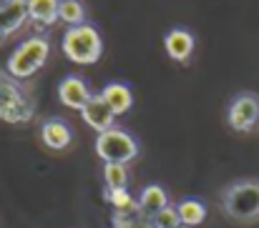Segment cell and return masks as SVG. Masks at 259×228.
<instances>
[{"instance_id": "obj_1", "label": "cell", "mask_w": 259, "mask_h": 228, "mask_svg": "<svg viewBox=\"0 0 259 228\" xmlns=\"http://www.w3.org/2000/svg\"><path fill=\"white\" fill-rule=\"evenodd\" d=\"M35 113L33 95L20 85L18 78L0 71V121L5 123H28Z\"/></svg>"}, {"instance_id": "obj_2", "label": "cell", "mask_w": 259, "mask_h": 228, "mask_svg": "<svg viewBox=\"0 0 259 228\" xmlns=\"http://www.w3.org/2000/svg\"><path fill=\"white\" fill-rule=\"evenodd\" d=\"M61 48H63V55L71 61V63H78V66H93L101 61L103 55V38L101 33L93 28V25H76V28H68L63 33V40H61Z\"/></svg>"}, {"instance_id": "obj_3", "label": "cell", "mask_w": 259, "mask_h": 228, "mask_svg": "<svg viewBox=\"0 0 259 228\" xmlns=\"http://www.w3.org/2000/svg\"><path fill=\"white\" fill-rule=\"evenodd\" d=\"M48 55H51V40L46 35H30L10 53L5 71L18 80H25L46 66Z\"/></svg>"}, {"instance_id": "obj_4", "label": "cell", "mask_w": 259, "mask_h": 228, "mask_svg": "<svg viewBox=\"0 0 259 228\" xmlns=\"http://www.w3.org/2000/svg\"><path fill=\"white\" fill-rule=\"evenodd\" d=\"M222 208L229 218L249 223L259 218V181H237L222 196Z\"/></svg>"}, {"instance_id": "obj_5", "label": "cell", "mask_w": 259, "mask_h": 228, "mask_svg": "<svg viewBox=\"0 0 259 228\" xmlns=\"http://www.w3.org/2000/svg\"><path fill=\"white\" fill-rule=\"evenodd\" d=\"M96 153L101 160L106 163H131L136 155H139V143L131 133H126L123 128H111L106 133H98L96 138Z\"/></svg>"}, {"instance_id": "obj_6", "label": "cell", "mask_w": 259, "mask_h": 228, "mask_svg": "<svg viewBox=\"0 0 259 228\" xmlns=\"http://www.w3.org/2000/svg\"><path fill=\"white\" fill-rule=\"evenodd\" d=\"M227 121L237 133H252L259 128V95L254 93H239L229 110H227Z\"/></svg>"}, {"instance_id": "obj_7", "label": "cell", "mask_w": 259, "mask_h": 228, "mask_svg": "<svg viewBox=\"0 0 259 228\" xmlns=\"http://www.w3.org/2000/svg\"><path fill=\"white\" fill-rule=\"evenodd\" d=\"M58 98H61V103H63L66 108H71V110H83L86 103L93 98V93L88 90V85L78 76H68V78H63L61 85H58Z\"/></svg>"}, {"instance_id": "obj_8", "label": "cell", "mask_w": 259, "mask_h": 228, "mask_svg": "<svg viewBox=\"0 0 259 228\" xmlns=\"http://www.w3.org/2000/svg\"><path fill=\"white\" fill-rule=\"evenodd\" d=\"M81 116H83L86 126H91L96 133H106V131H111V128H113V121H116V113L106 105V100L101 98V93L93 95V98L88 100L86 108L81 110Z\"/></svg>"}, {"instance_id": "obj_9", "label": "cell", "mask_w": 259, "mask_h": 228, "mask_svg": "<svg viewBox=\"0 0 259 228\" xmlns=\"http://www.w3.org/2000/svg\"><path fill=\"white\" fill-rule=\"evenodd\" d=\"M40 138H43V146L46 148H51V151H66L71 146V141H73V131H71V126L63 118H48L40 126Z\"/></svg>"}, {"instance_id": "obj_10", "label": "cell", "mask_w": 259, "mask_h": 228, "mask_svg": "<svg viewBox=\"0 0 259 228\" xmlns=\"http://www.w3.org/2000/svg\"><path fill=\"white\" fill-rule=\"evenodd\" d=\"M28 23V0H10L0 5V40Z\"/></svg>"}, {"instance_id": "obj_11", "label": "cell", "mask_w": 259, "mask_h": 228, "mask_svg": "<svg viewBox=\"0 0 259 228\" xmlns=\"http://www.w3.org/2000/svg\"><path fill=\"white\" fill-rule=\"evenodd\" d=\"M164 48H166L169 58L179 61V63H186L194 53V35L184 28H174L164 38Z\"/></svg>"}, {"instance_id": "obj_12", "label": "cell", "mask_w": 259, "mask_h": 228, "mask_svg": "<svg viewBox=\"0 0 259 228\" xmlns=\"http://www.w3.org/2000/svg\"><path fill=\"white\" fill-rule=\"evenodd\" d=\"M101 98L106 100V105H108L116 116L128 113L131 105H134V93H131V88L123 85V83H108V85L101 90Z\"/></svg>"}, {"instance_id": "obj_13", "label": "cell", "mask_w": 259, "mask_h": 228, "mask_svg": "<svg viewBox=\"0 0 259 228\" xmlns=\"http://www.w3.org/2000/svg\"><path fill=\"white\" fill-rule=\"evenodd\" d=\"M166 206H169V196H166V191H164L161 186H156V183L146 186V188L141 191V196H139V211H141L149 221H151L156 213H161Z\"/></svg>"}, {"instance_id": "obj_14", "label": "cell", "mask_w": 259, "mask_h": 228, "mask_svg": "<svg viewBox=\"0 0 259 228\" xmlns=\"http://www.w3.org/2000/svg\"><path fill=\"white\" fill-rule=\"evenodd\" d=\"M58 5L61 0H28V20L38 28H51L58 20Z\"/></svg>"}, {"instance_id": "obj_15", "label": "cell", "mask_w": 259, "mask_h": 228, "mask_svg": "<svg viewBox=\"0 0 259 228\" xmlns=\"http://www.w3.org/2000/svg\"><path fill=\"white\" fill-rule=\"evenodd\" d=\"M176 211H179L181 226H186V228L199 226V223H204V218H206V206H204L201 201H196V198H184V201L176 206Z\"/></svg>"}, {"instance_id": "obj_16", "label": "cell", "mask_w": 259, "mask_h": 228, "mask_svg": "<svg viewBox=\"0 0 259 228\" xmlns=\"http://www.w3.org/2000/svg\"><path fill=\"white\" fill-rule=\"evenodd\" d=\"M58 20H63L68 28L83 25L86 23V8L81 0H61L58 5Z\"/></svg>"}, {"instance_id": "obj_17", "label": "cell", "mask_w": 259, "mask_h": 228, "mask_svg": "<svg viewBox=\"0 0 259 228\" xmlns=\"http://www.w3.org/2000/svg\"><path fill=\"white\" fill-rule=\"evenodd\" d=\"M106 201L113 206L116 213H131V211H139V201L131 198V193H128L126 188H118V191L106 188Z\"/></svg>"}, {"instance_id": "obj_18", "label": "cell", "mask_w": 259, "mask_h": 228, "mask_svg": "<svg viewBox=\"0 0 259 228\" xmlns=\"http://www.w3.org/2000/svg\"><path fill=\"white\" fill-rule=\"evenodd\" d=\"M103 181H106V188H111V191L126 188L128 186V170H126V165H121V163H106L103 165Z\"/></svg>"}, {"instance_id": "obj_19", "label": "cell", "mask_w": 259, "mask_h": 228, "mask_svg": "<svg viewBox=\"0 0 259 228\" xmlns=\"http://www.w3.org/2000/svg\"><path fill=\"white\" fill-rule=\"evenodd\" d=\"M111 228H154V226L141 211H131V213H116L113 211Z\"/></svg>"}, {"instance_id": "obj_20", "label": "cell", "mask_w": 259, "mask_h": 228, "mask_svg": "<svg viewBox=\"0 0 259 228\" xmlns=\"http://www.w3.org/2000/svg\"><path fill=\"white\" fill-rule=\"evenodd\" d=\"M151 226L154 228H179L181 226V218H179L176 206H166L161 213H156V216L151 218Z\"/></svg>"}, {"instance_id": "obj_21", "label": "cell", "mask_w": 259, "mask_h": 228, "mask_svg": "<svg viewBox=\"0 0 259 228\" xmlns=\"http://www.w3.org/2000/svg\"><path fill=\"white\" fill-rule=\"evenodd\" d=\"M5 3H10V0H0V5H5Z\"/></svg>"}, {"instance_id": "obj_22", "label": "cell", "mask_w": 259, "mask_h": 228, "mask_svg": "<svg viewBox=\"0 0 259 228\" xmlns=\"http://www.w3.org/2000/svg\"><path fill=\"white\" fill-rule=\"evenodd\" d=\"M179 228H186V226H179Z\"/></svg>"}]
</instances>
